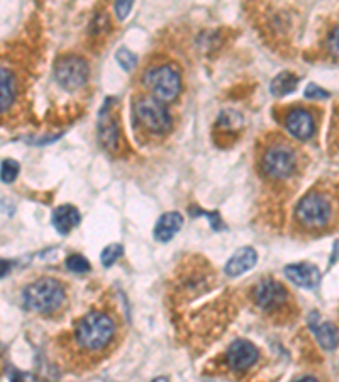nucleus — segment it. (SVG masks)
Returning <instances> with one entry per match:
<instances>
[{"label":"nucleus","mask_w":339,"mask_h":382,"mask_svg":"<svg viewBox=\"0 0 339 382\" xmlns=\"http://www.w3.org/2000/svg\"><path fill=\"white\" fill-rule=\"evenodd\" d=\"M226 358H228V364L231 369L244 370L258 361V350H256V347L251 342L237 340V342L229 347Z\"/></svg>","instance_id":"9"},{"label":"nucleus","mask_w":339,"mask_h":382,"mask_svg":"<svg viewBox=\"0 0 339 382\" xmlns=\"http://www.w3.org/2000/svg\"><path fill=\"white\" fill-rule=\"evenodd\" d=\"M134 112L139 121L153 133H167L172 127V118H170L167 107L154 97L143 96L136 99Z\"/></svg>","instance_id":"5"},{"label":"nucleus","mask_w":339,"mask_h":382,"mask_svg":"<svg viewBox=\"0 0 339 382\" xmlns=\"http://www.w3.org/2000/svg\"><path fill=\"white\" fill-rule=\"evenodd\" d=\"M153 382H170L167 377H156V379H153Z\"/></svg>","instance_id":"29"},{"label":"nucleus","mask_w":339,"mask_h":382,"mask_svg":"<svg viewBox=\"0 0 339 382\" xmlns=\"http://www.w3.org/2000/svg\"><path fill=\"white\" fill-rule=\"evenodd\" d=\"M66 267L68 271L75 273H86L90 271L89 260L85 257H82V255H70L66 258Z\"/></svg>","instance_id":"21"},{"label":"nucleus","mask_w":339,"mask_h":382,"mask_svg":"<svg viewBox=\"0 0 339 382\" xmlns=\"http://www.w3.org/2000/svg\"><path fill=\"white\" fill-rule=\"evenodd\" d=\"M55 75L63 89L70 92L78 91L89 78V63L80 56H63L56 63Z\"/></svg>","instance_id":"6"},{"label":"nucleus","mask_w":339,"mask_h":382,"mask_svg":"<svg viewBox=\"0 0 339 382\" xmlns=\"http://www.w3.org/2000/svg\"><path fill=\"white\" fill-rule=\"evenodd\" d=\"M10 382H36V377L28 372H19V370H10L9 372Z\"/></svg>","instance_id":"25"},{"label":"nucleus","mask_w":339,"mask_h":382,"mask_svg":"<svg viewBox=\"0 0 339 382\" xmlns=\"http://www.w3.org/2000/svg\"><path fill=\"white\" fill-rule=\"evenodd\" d=\"M7 272H9V262L2 260V277H6Z\"/></svg>","instance_id":"27"},{"label":"nucleus","mask_w":339,"mask_h":382,"mask_svg":"<svg viewBox=\"0 0 339 382\" xmlns=\"http://www.w3.org/2000/svg\"><path fill=\"white\" fill-rule=\"evenodd\" d=\"M285 275L292 284L304 289H315L321 282V272L312 264H292L285 267Z\"/></svg>","instance_id":"10"},{"label":"nucleus","mask_w":339,"mask_h":382,"mask_svg":"<svg viewBox=\"0 0 339 382\" xmlns=\"http://www.w3.org/2000/svg\"><path fill=\"white\" fill-rule=\"evenodd\" d=\"M114 9L119 19H126L129 16L131 9H133V2H126V0H122V2H116Z\"/></svg>","instance_id":"26"},{"label":"nucleus","mask_w":339,"mask_h":382,"mask_svg":"<svg viewBox=\"0 0 339 382\" xmlns=\"http://www.w3.org/2000/svg\"><path fill=\"white\" fill-rule=\"evenodd\" d=\"M26 308L37 313H51L65 301V289L55 279H39L29 284L22 292Z\"/></svg>","instance_id":"2"},{"label":"nucleus","mask_w":339,"mask_h":382,"mask_svg":"<svg viewBox=\"0 0 339 382\" xmlns=\"http://www.w3.org/2000/svg\"><path fill=\"white\" fill-rule=\"evenodd\" d=\"M107 107H109V100L100 109L102 112H100L99 134H100V141L104 143L105 148L114 149L116 146H118V126L114 125V119H112L111 112H109Z\"/></svg>","instance_id":"15"},{"label":"nucleus","mask_w":339,"mask_h":382,"mask_svg":"<svg viewBox=\"0 0 339 382\" xmlns=\"http://www.w3.org/2000/svg\"><path fill=\"white\" fill-rule=\"evenodd\" d=\"M304 96L307 97V99H327V97H329V93L324 91V89L318 87L315 84H309L307 87H305Z\"/></svg>","instance_id":"24"},{"label":"nucleus","mask_w":339,"mask_h":382,"mask_svg":"<svg viewBox=\"0 0 339 382\" xmlns=\"http://www.w3.org/2000/svg\"><path fill=\"white\" fill-rule=\"evenodd\" d=\"M145 85L153 93L154 99L161 102H172L176 99L182 89V80L175 69L170 65H161L148 70L145 75Z\"/></svg>","instance_id":"3"},{"label":"nucleus","mask_w":339,"mask_h":382,"mask_svg":"<svg viewBox=\"0 0 339 382\" xmlns=\"http://www.w3.org/2000/svg\"><path fill=\"white\" fill-rule=\"evenodd\" d=\"M116 60H118V63L120 66H122L126 72H131V70L134 69L136 63H138V58H136V55L133 51H129L127 48H120L118 51V55H116Z\"/></svg>","instance_id":"22"},{"label":"nucleus","mask_w":339,"mask_h":382,"mask_svg":"<svg viewBox=\"0 0 339 382\" xmlns=\"http://www.w3.org/2000/svg\"><path fill=\"white\" fill-rule=\"evenodd\" d=\"M297 82H299V78H297L295 75H292L290 72H282L273 78V82H271L270 85V91L275 97L288 96L290 92H293L297 89Z\"/></svg>","instance_id":"18"},{"label":"nucleus","mask_w":339,"mask_h":382,"mask_svg":"<svg viewBox=\"0 0 339 382\" xmlns=\"http://www.w3.org/2000/svg\"><path fill=\"white\" fill-rule=\"evenodd\" d=\"M255 301L262 309L271 311L287 301V291L277 280L266 279L259 282L255 289Z\"/></svg>","instance_id":"8"},{"label":"nucleus","mask_w":339,"mask_h":382,"mask_svg":"<svg viewBox=\"0 0 339 382\" xmlns=\"http://www.w3.org/2000/svg\"><path fill=\"white\" fill-rule=\"evenodd\" d=\"M16 97V78L10 73V70H0V107L2 112H7L10 104L14 102Z\"/></svg>","instance_id":"17"},{"label":"nucleus","mask_w":339,"mask_h":382,"mask_svg":"<svg viewBox=\"0 0 339 382\" xmlns=\"http://www.w3.org/2000/svg\"><path fill=\"white\" fill-rule=\"evenodd\" d=\"M256 262H258V255L256 250L251 246H244V248L237 250L231 258L226 264V273L229 277H239L244 272L251 271L255 267Z\"/></svg>","instance_id":"12"},{"label":"nucleus","mask_w":339,"mask_h":382,"mask_svg":"<svg viewBox=\"0 0 339 382\" xmlns=\"http://www.w3.org/2000/svg\"><path fill=\"white\" fill-rule=\"evenodd\" d=\"M326 44H327V50H329V53L333 55L334 58L339 60V26L329 33Z\"/></svg>","instance_id":"23"},{"label":"nucleus","mask_w":339,"mask_h":382,"mask_svg":"<svg viewBox=\"0 0 339 382\" xmlns=\"http://www.w3.org/2000/svg\"><path fill=\"white\" fill-rule=\"evenodd\" d=\"M295 153L288 146L278 145L263 155V170L271 179H287L295 170Z\"/></svg>","instance_id":"7"},{"label":"nucleus","mask_w":339,"mask_h":382,"mask_svg":"<svg viewBox=\"0 0 339 382\" xmlns=\"http://www.w3.org/2000/svg\"><path fill=\"white\" fill-rule=\"evenodd\" d=\"M122 253H124L122 245H119V243H114V245L105 246V248L102 250V253H100L102 265H104V267H111V265L116 264V260H118V258Z\"/></svg>","instance_id":"19"},{"label":"nucleus","mask_w":339,"mask_h":382,"mask_svg":"<svg viewBox=\"0 0 339 382\" xmlns=\"http://www.w3.org/2000/svg\"><path fill=\"white\" fill-rule=\"evenodd\" d=\"M311 329L314 331L315 338H318L319 345L324 350H334L339 345V333L336 327L329 321H322V323H314L311 320Z\"/></svg>","instance_id":"16"},{"label":"nucleus","mask_w":339,"mask_h":382,"mask_svg":"<svg viewBox=\"0 0 339 382\" xmlns=\"http://www.w3.org/2000/svg\"><path fill=\"white\" fill-rule=\"evenodd\" d=\"M114 331V321L107 314L93 311V313L85 314L78 321L77 328H75V338H77L78 345L85 350L97 352L111 343Z\"/></svg>","instance_id":"1"},{"label":"nucleus","mask_w":339,"mask_h":382,"mask_svg":"<svg viewBox=\"0 0 339 382\" xmlns=\"http://www.w3.org/2000/svg\"><path fill=\"white\" fill-rule=\"evenodd\" d=\"M297 382H318L314 379V377H304V379H300V381H297Z\"/></svg>","instance_id":"28"},{"label":"nucleus","mask_w":339,"mask_h":382,"mask_svg":"<svg viewBox=\"0 0 339 382\" xmlns=\"http://www.w3.org/2000/svg\"><path fill=\"white\" fill-rule=\"evenodd\" d=\"M53 226L56 228L59 235H68L73 228L78 226L80 223V212L75 206L71 204H63L59 208L55 209L51 216Z\"/></svg>","instance_id":"14"},{"label":"nucleus","mask_w":339,"mask_h":382,"mask_svg":"<svg viewBox=\"0 0 339 382\" xmlns=\"http://www.w3.org/2000/svg\"><path fill=\"white\" fill-rule=\"evenodd\" d=\"M295 216L304 226L322 228L331 218V202L324 194L311 192L299 201Z\"/></svg>","instance_id":"4"},{"label":"nucleus","mask_w":339,"mask_h":382,"mask_svg":"<svg viewBox=\"0 0 339 382\" xmlns=\"http://www.w3.org/2000/svg\"><path fill=\"white\" fill-rule=\"evenodd\" d=\"M285 126H287L288 133L293 138L302 141L312 138V134L315 133L314 118L311 116V112L305 109H293L292 112H288L287 119H285Z\"/></svg>","instance_id":"11"},{"label":"nucleus","mask_w":339,"mask_h":382,"mask_svg":"<svg viewBox=\"0 0 339 382\" xmlns=\"http://www.w3.org/2000/svg\"><path fill=\"white\" fill-rule=\"evenodd\" d=\"M183 224V218L180 212H165L163 216H160V219L154 224V239L161 243H167L175 237L180 231Z\"/></svg>","instance_id":"13"},{"label":"nucleus","mask_w":339,"mask_h":382,"mask_svg":"<svg viewBox=\"0 0 339 382\" xmlns=\"http://www.w3.org/2000/svg\"><path fill=\"white\" fill-rule=\"evenodd\" d=\"M19 170H21V167H19V163L16 160L12 158H6L2 162V170H0V175H2V182L10 183L16 181V177L19 175Z\"/></svg>","instance_id":"20"}]
</instances>
